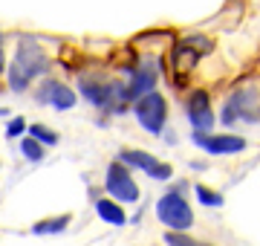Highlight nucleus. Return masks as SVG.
<instances>
[{
  "label": "nucleus",
  "instance_id": "4",
  "mask_svg": "<svg viewBox=\"0 0 260 246\" xmlns=\"http://www.w3.org/2000/svg\"><path fill=\"white\" fill-rule=\"evenodd\" d=\"M214 44L203 35H191V38H182L177 47L171 49V67H174V73L179 76V81H185L191 73L197 70L200 64V55L205 52H211Z\"/></svg>",
  "mask_w": 260,
  "mask_h": 246
},
{
  "label": "nucleus",
  "instance_id": "11",
  "mask_svg": "<svg viewBox=\"0 0 260 246\" xmlns=\"http://www.w3.org/2000/svg\"><path fill=\"white\" fill-rule=\"evenodd\" d=\"M156 81H159V73H156V67L150 64V61H145L139 70H133V76H130V87H127L130 102H139L142 96L153 93V90H156Z\"/></svg>",
  "mask_w": 260,
  "mask_h": 246
},
{
  "label": "nucleus",
  "instance_id": "18",
  "mask_svg": "<svg viewBox=\"0 0 260 246\" xmlns=\"http://www.w3.org/2000/svg\"><path fill=\"white\" fill-rule=\"evenodd\" d=\"M6 81H9V90H12V93H26L29 84H32V81H29V78L20 73V70H15V67H9V73H6Z\"/></svg>",
  "mask_w": 260,
  "mask_h": 246
},
{
  "label": "nucleus",
  "instance_id": "7",
  "mask_svg": "<svg viewBox=\"0 0 260 246\" xmlns=\"http://www.w3.org/2000/svg\"><path fill=\"white\" fill-rule=\"evenodd\" d=\"M191 142L205 151L208 157H232V153H243L246 151V139L237 133H200L191 131Z\"/></svg>",
  "mask_w": 260,
  "mask_h": 246
},
{
  "label": "nucleus",
  "instance_id": "22",
  "mask_svg": "<svg viewBox=\"0 0 260 246\" xmlns=\"http://www.w3.org/2000/svg\"><path fill=\"white\" fill-rule=\"evenodd\" d=\"M6 113H9V110H3V107H0V116H6Z\"/></svg>",
  "mask_w": 260,
  "mask_h": 246
},
{
  "label": "nucleus",
  "instance_id": "14",
  "mask_svg": "<svg viewBox=\"0 0 260 246\" xmlns=\"http://www.w3.org/2000/svg\"><path fill=\"white\" fill-rule=\"evenodd\" d=\"M73 223V214H58V218H47V220H38L32 226V235L38 237H47V235H61L67 232V226Z\"/></svg>",
  "mask_w": 260,
  "mask_h": 246
},
{
  "label": "nucleus",
  "instance_id": "17",
  "mask_svg": "<svg viewBox=\"0 0 260 246\" xmlns=\"http://www.w3.org/2000/svg\"><path fill=\"white\" fill-rule=\"evenodd\" d=\"M29 136H32V139H38L44 148H49V145H58V133L49 131L47 125H29Z\"/></svg>",
  "mask_w": 260,
  "mask_h": 246
},
{
  "label": "nucleus",
  "instance_id": "12",
  "mask_svg": "<svg viewBox=\"0 0 260 246\" xmlns=\"http://www.w3.org/2000/svg\"><path fill=\"white\" fill-rule=\"evenodd\" d=\"M78 93H81V99H87V102L93 104V107L104 110L107 81H102V78H93V76H78Z\"/></svg>",
  "mask_w": 260,
  "mask_h": 246
},
{
  "label": "nucleus",
  "instance_id": "5",
  "mask_svg": "<svg viewBox=\"0 0 260 246\" xmlns=\"http://www.w3.org/2000/svg\"><path fill=\"white\" fill-rule=\"evenodd\" d=\"M104 189H107V194L113 200H119V203H139V197H142V191L136 186V180H133L130 168L119 160L110 162L107 171H104Z\"/></svg>",
  "mask_w": 260,
  "mask_h": 246
},
{
  "label": "nucleus",
  "instance_id": "6",
  "mask_svg": "<svg viewBox=\"0 0 260 246\" xmlns=\"http://www.w3.org/2000/svg\"><path fill=\"white\" fill-rule=\"evenodd\" d=\"M12 67L20 70L29 81H35L38 76H44L49 70V58L47 52L35 44V38H29V35H20L18 38V52L12 58Z\"/></svg>",
  "mask_w": 260,
  "mask_h": 246
},
{
  "label": "nucleus",
  "instance_id": "8",
  "mask_svg": "<svg viewBox=\"0 0 260 246\" xmlns=\"http://www.w3.org/2000/svg\"><path fill=\"white\" fill-rule=\"evenodd\" d=\"M119 162H124L127 168H136V171H145L150 180H159L165 182L174 177V168L168 162H159L153 153L148 151H139V148H127V151H119Z\"/></svg>",
  "mask_w": 260,
  "mask_h": 246
},
{
  "label": "nucleus",
  "instance_id": "10",
  "mask_svg": "<svg viewBox=\"0 0 260 246\" xmlns=\"http://www.w3.org/2000/svg\"><path fill=\"white\" fill-rule=\"evenodd\" d=\"M35 99L38 104H47L52 110H73L78 104V96L58 78H44V84L35 90Z\"/></svg>",
  "mask_w": 260,
  "mask_h": 246
},
{
  "label": "nucleus",
  "instance_id": "15",
  "mask_svg": "<svg viewBox=\"0 0 260 246\" xmlns=\"http://www.w3.org/2000/svg\"><path fill=\"white\" fill-rule=\"evenodd\" d=\"M194 194H197V200H200V206H205V208H223V203H225V197L220 194V191L208 189V186H203V182L194 186Z\"/></svg>",
  "mask_w": 260,
  "mask_h": 246
},
{
  "label": "nucleus",
  "instance_id": "16",
  "mask_svg": "<svg viewBox=\"0 0 260 246\" xmlns=\"http://www.w3.org/2000/svg\"><path fill=\"white\" fill-rule=\"evenodd\" d=\"M20 153H23V160H29V162H41L44 160V145L38 142V139H32V136H23V139H20Z\"/></svg>",
  "mask_w": 260,
  "mask_h": 246
},
{
  "label": "nucleus",
  "instance_id": "1",
  "mask_svg": "<svg viewBox=\"0 0 260 246\" xmlns=\"http://www.w3.org/2000/svg\"><path fill=\"white\" fill-rule=\"evenodd\" d=\"M156 218L168 232H188L194 226V208L188 206L185 194H182V186L165 191L156 200Z\"/></svg>",
  "mask_w": 260,
  "mask_h": 246
},
{
  "label": "nucleus",
  "instance_id": "21",
  "mask_svg": "<svg viewBox=\"0 0 260 246\" xmlns=\"http://www.w3.org/2000/svg\"><path fill=\"white\" fill-rule=\"evenodd\" d=\"M6 70V55H3V44H0V73Z\"/></svg>",
  "mask_w": 260,
  "mask_h": 246
},
{
  "label": "nucleus",
  "instance_id": "13",
  "mask_svg": "<svg viewBox=\"0 0 260 246\" xmlns=\"http://www.w3.org/2000/svg\"><path fill=\"white\" fill-rule=\"evenodd\" d=\"M95 214H99L104 223H110V226H124V223H127V214H124L121 203L113 200V197H99L95 200Z\"/></svg>",
  "mask_w": 260,
  "mask_h": 246
},
{
  "label": "nucleus",
  "instance_id": "19",
  "mask_svg": "<svg viewBox=\"0 0 260 246\" xmlns=\"http://www.w3.org/2000/svg\"><path fill=\"white\" fill-rule=\"evenodd\" d=\"M165 243L168 246H211V243H203V240H194L185 232H165Z\"/></svg>",
  "mask_w": 260,
  "mask_h": 246
},
{
  "label": "nucleus",
  "instance_id": "3",
  "mask_svg": "<svg viewBox=\"0 0 260 246\" xmlns=\"http://www.w3.org/2000/svg\"><path fill=\"white\" fill-rule=\"evenodd\" d=\"M133 116H136V122H139V128L145 133L162 136L165 133V125H168V99L159 90L142 96L139 102L133 104Z\"/></svg>",
  "mask_w": 260,
  "mask_h": 246
},
{
  "label": "nucleus",
  "instance_id": "2",
  "mask_svg": "<svg viewBox=\"0 0 260 246\" xmlns=\"http://www.w3.org/2000/svg\"><path fill=\"white\" fill-rule=\"evenodd\" d=\"M260 119V90L257 87H240L225 99L223 110H220V122L225 128L232 125H257Z\"/></svg>",
  "mask_w": 260,
  "mask_h": 246
},
{
  "label": "nucleus",
  "instance_id": "20",
  "mask_svg": "<svg viewBox=\"0 0 260 246\" xmlns=\"http://www.w3.org/2000/svg\"><path fill=\"white\" fill-rule=\"evenodd\" d=\"M26 131H29V125H26L23 116H15L12 122H6V136H9V139H18V136H23Z\"/></svg>",
  "mask_w": 260,
  "mask_h": 246
},
{
  "label": "nucleus",
  "instance_id": "9",
  "mask_svg": "<svg viewBox=\"0 0 260 246\" xmlns=\"http://www.w3.org/2000/svg\"><path fill=\"white\" fill-rule=\"evenodd\" d=\"M185 116L191 128L200 133H211L214 131V122H217V116H214V107H211V96L208 90H194V93L188 96L185 102Z\"/></svg>",
  "mask_w": 260,
  "mask_h": 246
}]
</instances>
